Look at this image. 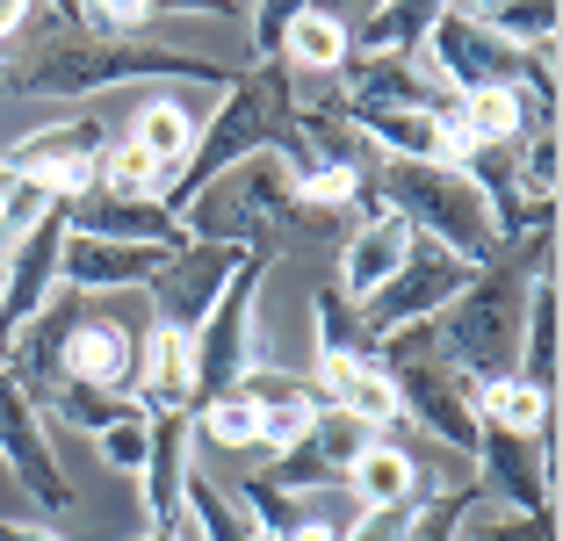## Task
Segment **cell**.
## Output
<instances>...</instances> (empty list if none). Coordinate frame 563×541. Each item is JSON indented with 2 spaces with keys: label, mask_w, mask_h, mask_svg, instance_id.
I'll return each mask as SVG.
<instances>
[{
  "label": "cell",
  "mask_w": 563,
  "mask_h": 541,
  "mask_svg": "<svg viewBox=\"0 0 563 541\" xmlns=\"http://www.w3.org/2000/svg\"><path fill=\"white\" fill-rule=\"evenodd\" d=\"M297 8L303 0H261V8H246V30H253V58L246 66H282V44H289Z\"/></svg>",
  "instance_id": "obj_35"
},
{
  "label": "cell",
  "mask_w": 563,
  "mask_h": 541,
  "mask_svg": "<svg viewBox=\"0 0 563 541\" xmlns=\"http://www.w3.org/2000/svg\"><path fill=\"white\" fill-rule=\"evenodd\" d=\"M455 541H556V512H514L498 498H484V506H470Z\"/></svg>",
  "instance_id": "obj_32"
},
{
  "label": "cell",
  "mask_w": 563,
  "mask_h": 541,
  "mask_svg": "<svg viewBox=\"0 0 563 541\" xmlns=\"http://www.w3.org/2000/svg\"><path fill=\"white\" fill-rule=\"evenodd\" d=\"M477 427H498V433H520V441H542L556 427V397L534 390L520 376H498V383H477Z\"/></svg>",
  "instance_id": "obj_25"
},
{
  "label": "cell",
  "mask_w": 563,
  "mask_h": 541,
  "mask_svg": "<svg viewBox=\"0 0 563 541\" xmlns=\"http://www.w3.org/2000/svg\"><path fill=\"white\" fill-rule=\"evenodd\" d=\"M159 188H166V174L131 145V137H109V145H101L95 196H109V202H159Z\"/></svg>",
  "instance_id": "obj_27"
},
{
  "label": "cell",
  "mask_w": 563,
  "mask_h": 541,
  "mask_svg": "<svg viewBox=\"0 0 563 541\" xmlns=\"http://www.w3.org/2000/svg\"><path fill=\"white\" fill-rule=\"evenodd\" d=\"M66 15L95 36H145L159 22V0H66Z\"/></svg>",
  "instance_id": "obj_34"
},
{
  "label": "cell",
  "mask_w": 563,
  "mask_h": 541,
  "mask_svg": "<svg viewBox=\"0 0 563 541\" xmlns=\"http://www.w3.org/2000/svg\"><path fill=\"white\" fill-rule=\"evenodd\" d=\"M405 527H412V506H383V512H354L340 541H405Z\"/></svg>",
  "instance_id": "obj_38"
},
{
  "label": "cell",
  "mask_w": 563,
  "mask_h": 541,
  "mask_svg": "<svg viewBox=\"0 0 563 541\" xmlns=\"http://www.w3.org/2000/svg\"><path fill=\"white\" fill-rule=\"evenodd\" d=\"M484 462V492H498V506L514 512H556V476L542 470V448L520 441V433H498V427H477V455Z\"/></svg>",
  "instance_id": "obj_15"
},
{
  "label": "cell",
  "mask_w": 563,
  "mask_h": 541,
  "mask_svg": "<svg viewBox=\"0 0 563 541\" xmlns=\"http://www.w3.org/2000/svg\"><path fill=\"white\" fill-rule=\"evenodd\" d=\"M427 22H433V8H419V0H383V8L354 15L347 22V66H368V58H412V51L427 44Z\"/></svg>",
  "instance_id": "obj_23"
},
{
  "label": "cell",
  "mask_w": 563,
  "mask_h": 541,
  "mask_svg": "<svg viewBox=\"0 0 563 541\" xmlns=\"http://www.w3.org/2000/svg\"><path fill=\"white\" fill-rule=\"evenodd\" d=\"M95 448L117 476H137L145 470V411H131V419H117L109 433H95Z\"/></svg>",
  "instance_id": "obj_37"
},
{
  "label": "cell",
  "mask_w": 563,
  "mask_h": 541,
  "mask_svg": "<svg viewBox=\"0 0 563 541\" xmlns=\"http://www.w3.org/2000/svg\"><path fill=\"white\" fill-rule=\"evenodd\" d=\"M484 484H448V492H433L427 506H412V527H405V541H455L470 520V506H484Z\"/></svg>",
  "instance_id": "obj_33"
},
{
  "label": "cell",
  "mask_w": 563,
  "mask_h": 541,
  "mask_svg": "<svg viewBox=\"0 0 563 541\" xmlns=\"http://www.w3.org/2000/svg\"><path fill=\"white\" fill-rule=\"evenodd\" d=\"M137 411V397H95V390H73V383H58V390L36 405V419H51V427H73V433H109L117 419H131Z\"/></svg>",
  "instance_id": "obj_28"
},
{
  "label": "cell",
  "mask_w": 563,
  "mask_h": 541,
  "mask_svg": "<svg viewBox=\"0 0 563 541\" xmlns=\"http://www.w3.org/2000/svg\"><path fill=\"white\" fill-rule=\"evenodd\" d=\"M137 411H152V419H188V411H196V346H188V332L145 325Z\"/></svg>",
  "instance_id": "obj_17"
},
{
  "label": "cell",
  "mask_w": 563,
  "mask_h": 541,
  "mask_svg": "<svg viewBox=\"0 0 563 541\" xmlns=\"http://www.w3.org/2000/svg\"><path fill=\"white\" fill-rule=\"evenodd\" d=\"M239 261H246L239 246H210V239H188L181 253H166L159 275L145 281V296H152V325H166V332H196L202 318H210V303L224 296V281H232Z\"/></svg>",
  "instance_id": "obj_11"
},
{
  "label": "cell",
  "mask_w": 563,
  "mask_h": 541,
  "mask_svg": "<svg viewBox=\"0 0 563 541\" xmlns=\"http://www.w3.org/2000/svg\"><path fill=\"white\" fill-rule=\"evenodd\" d=\"M405 253H412V231H405L398 217H368V224H354L347 239H340V281H332V289L347 296V303H368V296L405 267Z\"/></svg>",
  "instance_id": "obj_19"
},
{
  "label": "cell",
  "mask_w": 563,
  "mask_h": 541,
  "mask_svg": "<svg viewBox=\"0 0 563 541\" xmlns=\"http://www.w3.org/2000/svg\"><path fill=\"white\" fill-rule=\"evenodd\" d=\"M347 66V15L332 8H297L289 22V44H282V73L297 87H332Z\"/></svg>",
  "instance_id": "obj_21"
},
{
  "label": "cell",
  "mask_w": 563,
  "mask_h": 541,
  "mask_svg": "<svg viewBox=\"0 0 563 541\" xmlns=\"http://www.w3.org/2000/svg\"><path fill=\"white\" fill-rule=\"evenodd\" d=\"M311 411L318 405H275V411H261V455L275 462V455H289V448L311 441Z\"/></svg>",
  "instance_id": "obj_36"
},
{
  "label": "cell",
  "mask_w": 563,
  "mask_h": 541,
  "mask_svg": "<svg viewBox=\"0 0 563 541\" xmlns=\"http://www.w3.org/2000/svg\"><path fill=\"white\" fill-rule=\"evenodd\" d=\"M137 80H181V87L224 95L232 66H210L196 51H166L152 36H95L66 15V0L30 8L15 44L0 51V101H87Z\"/></svg>",
  "instance_id": "obj_1"
},
{
  "label": "cell",
  "mask_w": 563,
  "mask_h": 541,
  "mask_svg": "<svg viewBox=\"0 0 563 541\" xmlns=\"http://www.w3.org/2000/svg\"><path fill=\"white\" fill-rule=\"evenodd\" d=\"M542 275H556V231H534V239L498 246L463 281V296L433 318V346H441V361L470 390L520 368V318H528V289Z\"/></svg>",
  "instance_id": "obj_2"
},
{
  "label": "cell",
  "mask_w": 563,
  "mask_h": 541,
  "mask_svg": "<svg viewBox=\"0 0 563 541\" xmlns=\"http://www.w3.org/2000/svg\"><path fill=\"white\" fill-rule=\"evenodd\" d=\"M267 275H275V261H267V253H246V261L232 267V281H224V296L210 303V318L188 332V346H196V405L202 397H224L239 376H253V368H267V340H261Z\"/></svg>",
  "instance_id": "obj_6"
},
{
  "label": "cell",
  "mask_w": 563,
  "mask_h": 541,
  "mask_svg": "<svg viewBox=\"0 0 563 541\" xmlns=\"http://www.w3.org/2000/svg\"><path fill=\"white\" fill-rule=\"evenodd\" d=\"M419 58L433 66V80H441L455 101H463V95H498V87H520V73H528V51H506L492 30H477V15H470V8H433Z\"/></svg>",
  "instance_id": "obj_9"
},
{
  "label": "cell",
  "mask_w": 563,
  "mask_h": 541,
  "mask_svg": "<svg viewBox=\"0 0 563 541\" xmlns=\"http://www.w3.org/2000/svg\"><path fill=\"white\" fill-rule=\"evenodd\" d=\"M477 275V267H463L455 253H441V246H419L412 239V253H405V267L390 281H383L368 303H354V318H362V340L376 346V340H390V332H405V325H433V318L463 296V281Z\"/></svg>",
  "instance_id": "obj_8"
},
{
  "label": "cell",
  "mask_w": 563,
  "mask_h": 541,
  "mask_svg": "<svg viewBox=\"0 0 563 541\" xmlns=\"http://www.w3.org/2000/svg\"><path fill=\"white\" fill-rule=\"evenodd\" d=\"M188 470H196V427L188 419H152L145 411V534H166V527L188 520Z\"/></svg>",
  "instance_id": "obj_14"
},
{
  "label": "cell",
  "mask_w": 563,
  "mask_h": 541,
  "mask_svg": "<svg viewBox=\"0 0 563 541\" xmlns=\"http://www.w3.org/2000/svg\"><path fill=\"white\" fill-rule=\"evenodd\" d=\"M419 492H441V484H433L427 470H419V455H405L398 441H376L368 448L362 462H354L347 470V498L362 512H383V506H419Z\"/></svg>",
  "instance_id": "obj_20"
},
{
  "label": "cell",
  "mask_w": 563,
  "mask_h": 541,
  "mask_svg": "<svg viewBox=\"0 0 563 541\" xmlns=\"http://www.w3.org/2000/svg\"><path fill=\"white\" fill-rule=\"evenodd\" d=\"M0 541H66V534L44 520H0Z\"/></svg>",
  "instance_id": "obj_39"
},
{
  "label": "cell",
  "mask_w": 563,
  "mask_h": 541,
  "mask_svg": "<svg viewBox=\"0 0 563 541\" xmlns=\"http://www.w3.org/2000/svg\"><path fill=\"white\" fill-rule=\"evenodd\" d=\"M101 145H109V123L101 115H58L44 131H22L0 145V166L30 188H44L58 210L66 202H87L101 180Z\"/></svg>",
  "instance_id": "obj_7"
},
{
  "label": "cell",
  "mask_w": 563,
  "mask_h": 541,
  "mask_svg": "<svg viewBox=\"0 0 563 541\" xmlns=\"http://www.w3.org/2000/svg\"><path fill=\"white\" fill-rule=\"evenodd\" d=\"M181 253V246H174ZM159 246H117V239H80L66 231V261H58V289L73 296H109V289H145L159 275Z\"/></svg>",
  "instance_id": "obj_16"
},
{
  "label": "cell",
  "mask_w": 563,
  "mask_h": 541,
  "mask_svg": "<svg viewBox=\"0 0 563 541\" xmlns=\"http://www.w3.org/2000/svg\"><path fill=\"white\" fill-rule=\"evenodd\" d=\"M376 441H390V433H376L368 419H354V411H332V405L311 411V448L332 462V470H340V492H347V470H354V462H362Z\"/></svg>",
  "instance_id": "obj_29"
},
{
  "label": "cell",
  "mask_w": 563,
  "mask_h": 541,
  "mask_svg": "<svg viewBox=\"0 0 563 541\" xmlns=\"http://www.w3.org/2000/svg\"><path fill=\"white\" fill-rule=\"evenodd\" d=\"M137 361H145V325L87 311L66 340V383L73 390H95V397H123L137 383Z\"/></svg>",
  "instance_id": "obj_13"
},
{
  "label": "cell",
  "mask_w": 563,
  "mask_h": 541,
  "mask_svg": "<svg viewBox=\"0 0 563 541\" xmlns=\"http://www.w3.org/2000/svg\"><path fill=\"white\" fill-rule=\"evenodd\" d=\"M123 137H131V145L145 152L166 180H174V174H181V159L196 152V101H188V95L137 101V115H131V131H123Z\"/></svg>",
  "instance_id": "obj_22"
},
{
  "label": "cell",
  "mask_w": 563,
  "mask_h": 541,
  "mask_svg": "<svg viewBox=\"0 0 563 541\" xmlns=\"http://www.w3.org/2000/svg\"><path fill=\"white\" fill-rule=\"evenodd\" d=\"M58 261H66V210L51 202L15 246H8V261H0V361H8L15 332L58 296Z\"/></svg>",
  "instance_id": "obj_10"
},
{
  "label": "cell",
  "mask_w": 563,
  "mask_h": 541,
  "mask_svg": "<svg viewBox=\"0 0 563 541\" xmlns=\"http://www.w3.org/2000/svg\"><path fill=\"white\" fill-rule=\"evenodd\" d=\"M188 427H196L210 448H246V455L261 448V411H253L239 390H224V397H202V405L188 411Z\"/></svg>",
  "instance_id": "obj_31"
},
{
  "label": "cell",
  "mask_w": 563,
  "mask_h": 541,
  "mask_svg": "<svg viewBox=\"0 0 563 541\" xmlns=\"http://www.w3.org/2000/svg\"><path fill=\"white\" fill-rule=\"evenodd\" d=\"M261 152H275L289 174H311V152H303V131H297V87H289V73H282V66H239L232 87L217 95V115L196 131V152H188L181 174L159 188V210L181 217L217 174H232V166L261 159Z\"/></svg>",
  "instance_id": "obj_3"
},
{
  "label": "cell",
  "mask_w": 563,
  "mask_h": 541,
  "mask_svg": "<svg viewBox=\"0 0 563 541\" xmlns=\"http://www.w3.org/2000/svg\"><path fill=\"white\" fill-rule=\"evenodd\" d=\"M188 527H196V541H261L246 527V512L232 506V492L202 470H188Z\"/></svg>",
  "instance_id": "obj_30"
},
{
  "label": "cell",
  "mask_w": 563,
  "mask_h": 541,
  "mask_svg": "<svg viewBox=\"0 0 563 541\" xmlns=\"http://www.w3.org/2000/svg\"><path fill=\"white\" fill-rule=\"evenodd\" d=\"M181 231L188 239H210V246H239V253H311V246H340L354 224L340 217H318L297 202V174L261 152V159L232 166V174H217L196 202L181 210Z\"/></svg>",
  "instance_id": "obj_4"
},
{
  "label": "cell",
  "mask_w": 563,
  "mask_h": 541,
  "mask_svg": "<svg viewBox=\"0 0 563 541\" xmlns=\"http://www.w3.org/2000/svg\"><path fill=\"white\" fill-rule=\"evenodd\" d=\"M470 15L506 51H556V30H563V15L549 0H492V8H470Z\"/></svg>",
  "instance_id": "obj_26"
},
{
  "label": "cell",
  "mask_w": 563,
  "mask_h": 541,
  "mask_svg": "<svg viewBox=\"0 0 563 541\" xmlns=\"http://www.w3.org/2000/svg\"><path fill=\"white\" fill-rule=\"evenodd\" d=\"M66 231H80V239H117V246H188V231L174 210H159V202H109V196H87V202H66Z\"/></svg>",
  "instance_id": "obj_18"
},
{
  "label": "cell",
  "mask_w": 563,
  "mask_h": 541,
  "mask_svg": "<svg viewBox=\"0 0 563 541\" xmlns=\"http://www.w3.org/2000/svg\"><path fill=\"white\" fill-rule=\"evenodd\" d=\"M556 346H563V289H556V275H542L528 289V318H520V368H514V376L556 397Z\"/></svg>",
  "instance_id": "obj_24"
},
{
  "label": "cell",
  "mask_w": 563,
  "mask_h": 541,
  "mask_svg": "<svg viewBox=\"0 0 563 541\" xmlns=\"http://www.w3.org/2000/svg\"><path fill=\"white\" fill-rule=\"evenodd\" d=\"M0 462L15 470V484H22V498H30V506H44V512H73V506H80L66 462H58L44 419H36V405L8 376H0Z\"/></svg>",
  "instance_id": "obj_12"
},
{
  "label": "cell",
  "mask_w": 563,
  "mask_h": 541,
  "mask_svg": "<svg viewBox=\"0 0 563 541\" xmlns=\"http://www.w3.org/2000/svg\"><path fill=\"white\" fill-rule=\"evenodd\" d=\"M368 180H376L383 217H398L419 246L455 253L463 267H484L498 253L492 210H484V196L455 174V166H398V159H383Z\"/></svg>",
  "instance_id": "obj_5"
},
{
  "label": "cell",
  "mask_w": 563,
  "mask_h": 541,
  "mask_svg": "<svg viewBox=\"0 0 563 541\" xmlns=\"http://www.w3.org/2000/svg\"><path fill=\"white\" fill-rule=\"evenodd\" d=\"M131 541H196V527L181 520V527H166V534H131Z\"/></svg>",
  "instance_id": "obj_40"
}]
</instances>
